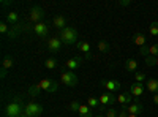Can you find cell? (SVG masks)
Here are the masks:
<instances>
[{
  "mask_svg": "<svg viewBox=\"0 0 158 117\" xmlns=\"http://www.w3.org/2000/svg\"><path fill=\"white\" fill-rule=\"evenodd\" d=\"M57 89H59V84L56 81L41 79L38 84H33V86L29 87V95L36 97V95H40V92H43V90H46V92H49V94H54V92H57Z\"/></svg>",
  "mask_w": 158,
  "mask_h": 117,
  "instance_id": "cell-1",
  "label": "cell"
},
{
  "mask_svg": "<svg viewBox=\"0 0 158 117\" xmlns=\"http://www.w3.org/2000/svg\"><path fill=\"white\" fill-rule=\"evenodd\" d=\"M24 109H25V105L22 103V98L15 97L5 106V115L6 117H19V115L24 114Z\"/></svg>",
  "mask_w": 158,
  "mask_h": 117,
  "instance_id": "cell-2",
  "label": "cell"
},
{
  "mask_svg": "<svg viewBox=\"0 0 158 117\" xmlns=\"http://www.w3.org/2000/svg\"><path fill=\"white\" fill-rule=\"evenodd\" d=\"M60 40H62L63 44H68V46L77 43V41H79V40H77V30H76L74 27H65V29L60 32Z\"/></svg>",
  "mask_w": 158,
  "mask_h": 117,
  "instance_id": "cell-3",
  "label": "cell"
},
{
  "mask_svg": "<svg viewBox=\"0 0 158 117\" xmlns=\"http://www.w3.org/2000/svg\"><path fill=\"white\" fill-rule=\"evenodd\" d=\"M24 114L27 117H40L43 114V106L38 105V103H35V101H29V103H25Z\"/></svg>",
  "mask_w": 158,
  "mask_h": 117,
  "instance_id": "cell-4",
  "label": "cell"
},
{
  "mask_svg": "<svg viewBox=\"0 0 158 117\" xmlns=\"http://www.w3.org/2000/svg\"><path fill=\"white\" fill-rule=\"evenodd\" d=\"M60 82L63 86H67V87H74L77 84V76H76L74 71L67 70V71L60 73Z\"/></svg>",
  "mask_w": 158,
  "mask_h": 117,
  "instance_id": "cell-5",
  "label": "cell"
},
{
  "mask_svg": "<svg viewBox=\"0 0 158 117\" xmlns=\"http://www.w3.org/2000/svg\"><path fill=\"white\" fill-rule=\"evenodd\" d=\"M101 86H103V89H106L111 94H114V92L122 89L120 81H117V79H101Z\"/></svg>",
  "mask_w": 158,
  "mask_h": 117,
  "instance_id": "cell-6",
  "label": "cell"
},
{
  "mask_svg": "<svg viewBox=\"0 0 158 117\" xmlns=\"http://www.w3.org/2000/svg\"><path fill=\"white\" fill-rule=\"evenodd\" d=\"M43 18H44V11H43L41 6H33V8L30 10V16H29L30 22H33V24H40Z\"/></svg>",
  "mask_w": 158,
  "mask_h": 117,
  "instance_id": "cell-7",
  "label": "cell"
},
{
  "mask_svg": "<svg viewBox=\"0 0 158 117\" xmlns=\"http://www.w3.org/2000/svg\"><path fill=\"white\" fill-rule=\"evenodd\" d=\"M100 100V105L101 106H112L114 103H117V97H114V94H111V92H104V94H101V97L98 98Z\"/></svg>",
  "mask_w": 158,
  "mask_h": 117,
  "instance_id": "cell-8",
  "label": "cell"
},
{
  "mask_svg": "<svg viewBox=\"0 0 158 117\" xmlns=\"http://www.w3.org/2000/svg\"><path fill=\"white\" fill-rule=\"evenodd\" d=\"M146 90V86L141 84V82H133L130 87H128V94L133 95V97H141Z\"/></svg>",
  "mask_w": 158,
  "mask_h": 117,
  "instance_id": "cell-9",
  "label": "cell"
},
{
  "mask_svg": "<svg viewBox=\"0 0 158 117\" xmlns=\"http://www.w3.org/2000/svg\"><path fill=\"white\" fill-rule=\"evenodd\" d=\"M139 54L144 56V57H149V56H152V57H158V43H155V44H152V46H149V48H147V46L141 48Z\"/></svg>",
  "mask_w": 158,
  "mask_h": 117,
  "instance_id": "cell-10",
  "label": "cell"
},
{
  "mask_svg": "<svg viewBox=\"0 0 158 117\" xmlns=\"http://www.w3.org/2000/svg\"><path fill=\"white\" fill-rule=\"evenodd\" d=\"M60 46H62L60 36H52V38H49V40H48V49L51 51V52H59Z\"/></svg>",
  "mask_w": 158,
  "mask_h": 117,
  "instance_id": "cell-11",
  "label": "cell"
},
{
  "mask_svg": "<svg viewBox=\"0 0 158 117\" xmlns=\"http://www.w3.org/2000/svg\"><path fill=\"white\" fill-rule=\"evenodd\" d=\"M81 63H82L81 57H73V59H68L67 62H65V67H67V70H70V71H74V70H77L79 67H81Z\"/></svg>",
  "mask_w": 158,
  "mask_h": 117,
  "instance_id": "cell-12",
  "label": "cell"
},
{
  "mask_svg": "<svg viewBox=\"0 0 158 117\" xmlns=\"http://www.w3.org/2000/svg\"><path fill=\"white\" fill-rule=\"evenodd\" d=\"M33 32H35L38 36L44 38V36H48L49 27H48V24H44V22H40V24H35V25H33Z\"/></svg>",
  "mask_w": 158,
  "mask_h": 117,
  "instance_id": "cell-13",
  "label": "cell"
},
{
  "mask_svg": "<svg viewBox=\"0 0 158 117\" xmlns=\"http://www.w3.org/2000/svg\"><path fill=\"white\" fill-rule=\"evenodd\" d=\"M76 48H77V51H81V52L85 54V59H90V57H92V56H90V43H89V41L79 40V41L76 43Z\"/></svg>",
  "mask_w": 158,
  "mask_h": 117,
  "instance_id": "cell-14",
  "label": "cell"
},
{
  "mask_svg": "<svg viewBox=\"0 0 158 117\" xmlns=\"http://www.w3.org/2000/svg\"><path fill=\"white\" fill-rule=\"evenodd\" d=\"M146 35H144L142 32H136L133 36H131V43L133 44H136V46H139V48H144L146 46Z\"/></svg>",
  "mask_w": 158,
  "mask_h": 117,
  "instance_id": "cell-15",
  "label": "cell"
},
{
  "mask_svg": "<svg viewBox=\"0 0 158 117\" xmlns=\"http://www.w3.org/2000/svg\"><path fill=\"white\" fill-rule=\"evenodd\" d=\"M52 25H54L56 29H59L60 32H62L65 27H68V25H67V19H65V16H62V15L54 16V19H52Z\"/></svg>",
  "mask_w": 158,
  "mask_h": 117,
  "instance_id": "cell-16",
  "label": "cell"
},
{
  "mask_svg": "<svg viewBox=\"0 0 158 117\" xmlns=\"http://www.w3.org/2000/svg\"><path fill=\"white\" fill-rule=\"evenodd\" d=\"M117 103H120L122 108H123V106H128L130 103H133V95H130L128 92L118 94V95H117Z\"/></svg>",
  "mask_w": 158,
  "mask_h": 117,
  "instance_id": "cell-17",
  "label": "cell"
},
{
  "mask_svg": "<svg viewBox=\"0 0 158 117\" xmlns=\"http://www.w3.org/2000/svg\"><path fill=\"white\" fill-rule=\"evenodd\" d=\"M144 86H146V90H149L150 94H153V95L158 94V79L156 77H150V79H147Z\"/></svg>",
  "mask_w": 158,
  "mask_h": 117,
  "instance_id": "cell-18",
  "label": "cell"
},
{
  "mask_svg": "<svg viewBox=\"0 0 158 117\" xmlns=\"http://www.w3.org/2000/svg\"><path fill=\"white\" fill-rule=\"evenodd\" d=\"M127 108V112L128 114H136V115H139L141 112H142V105L139 101H133V103H130L128 106H125Z\"/></svg>",
  "mask_w": 158,
  "mask_h": 117,
  "instance_id": "cell-19",
  "label": "cell"
},
{
  "mask_svg": "<svg viewBox=\"0 0 158 117\" xmlns=\"http://www.w3.org/2000/svg\"><path fill=\"white\" fill-rule=\"evenodd\" d=\"M77 114H79V117H95L94 109H92L89 105H81V108H79Z\"/></svg>",
  "mask_w": 158,
  "mask_h": 117,
  "instance_id": "cell-20",
  "label": "cell"
},
{
  "mask_svg": "<svg viewBox=\"0 0 158 117\" xmlns=\"http://www.w3.org/2000/svg\"><path fill=\"white\" fill-rule=\"evenodd\" d=\"M138 60H135V59H128L127 62H125V70L128 71V73H136L138 71Z\"/></svg>",
  "mask_w": 158,
  "mask_h": 117,
  "instance_id": "cell-21",
  "label": "cell"
},
{
  "mask_svg": "<svg viewBox=\"0 0 158 117\" xmlns=\"http://www.w3.org/2000/svg\"><path fill=\"white\" fill-rule=\"evenodd\" d=\"M6 22L10 24V25H18V22H19V15L16 11H10L8 15H6Z\"/></svg>",
  "mask_w": 158,
  "mask_h": 117,
  "instance_id": "cell-22",
  "label": "cell"
},
{
  "mask_svg": "<svg viewBox=\"0 0 158 117\" xmlns=\"http://www.w3.org/2000/svg\"><path fill=\"white\" fill-rule=\"evenodd\" d=\"M97 48H98V51H100L101 54H108L109 51H111V44L106 40H100L98 44H97Z\"/></svg>",
  "mask_w": 158,
  "mask_h": 117,
  "instance_id": "cell-23",
  "label": "cell"
},
{
  "mask_svg": "<svg viewBox=\"0 0 158 117\" xmlns=\"http://www.w3.org/2000/svg\"><path fill=\"white\" fill-rule=\"evenodd\" d=\"M57 65H59V60H57L56 57H49V59H46V62H44V67H46L48 70L57 68Z\"/></svg>",
  "mask_w": 158,
  "mask_h": 117,
  "instance_id": "cell-24",
  "label": "cell"
},
{
  "mask_svg": "<svg viewBox=\"0 0 158 117\" xmlns=\"http://www.w3.org/2000/svg\"><path fill=\"white\" fill-rule=\"evenodd\" d=\"M85 105H89L92 109H95V108H100V106H101V105H100V100L95 98V97H89L87 101H85Z\"/></svg>",
  "mask_w": 158,
  "mask_h": 117,
  "instance_id": "cell-25",
  "label": "cell"
},
{
  "mask_svg": "<svg viewBox=\"0 0 158 117\" xmlns=\"http://www.w3.org/2000/svg\"><path fill=\"white\" fill-rule=\"evenodd\" d=\"M13 65H15V63H13V59H11V57H8V56L3 57V60H2V68H3V70L8 71L10 68H13Z\"/></svg>",
  "mask_w": 158,
  "mask_h": 117,
  "instance_id": "cell-26",
  "label": "cell"
},
{
  "mask_svg": "<svg viewBox=\"0 0 158 117\" xmlns=\"http://www.w3.org/2000/svg\"><path fill=\"white\" fill-rule=\"evenodd\" d=\"M149 33H150L152 36H158V22H156V21H153V22L149 25Z\"/></svg>",
  "mask_w": 158,
  "mask_h": 117,
  "instance_id": "cell-27",
  "label": "cell"
},
{
  "mask_svg": "<svg viewBox=\"0 0 158 117\" xmlns=\"http://www.w3.org/2000/svg\"><path fill=\"white\" fill-rule=\"evenodd\" d=\"M135 79H136V82H141V84H146V81H147V77H146V74H144L142 71H136V73H135Z\"/></svg>",
  "mask_w": 158,
  "mask_h": 117,
  "instance_id": "cell-28",
  "label": "cell"
},
{
  "mask_svg": "<svg viewBox=\"0 0 158 117\" xmlns=\"http://www.w3.org/2000/svg\"><path fill=\"white\" fill-rule=\"evenodd\" d=\"M10 32H11V25L8 27L6 22H0V33L2 35H10Z\"/></svg>",
  "mask_w": 158,
  "mask_h": 117,
  "instance_id": "cell-29",
  "label": "cell"
},
{
  "mask_svg": "<svg viewBox=\"0 0 158 117\" xmlns=\"http://www.w3.org/2000/svg\"><path fill=\"white\" fill-rule=\"evenodd\" d=\"M81 105H82L81 101L74 100V101H71L70 105H68V109H70V111H74V112H77V111H79V108H81Z\"/></svg>",
  "mask_w": 158,
  "mask_h": 117,
  "instance_id": "cell-30",
  "label": "cell"
},
{
  "mask_svg": "<svg viewBox=\"0 0 158 117\" xmlns=\"http://www.w3.org/2000/svg\"><path fill=\"white\" fill-rule=\"evenodd\" d=\"M146 65L150 68V67H156V57H152V56H149V57H146Z\"/></svg>",
  "mask_w": 158,
  "mask_h": 117,
  "instance_id": "cell-31",
  "label": "cell"
},
{
  "mask_svg": "<svg viewBox=\"0 0 158 117\" xmlns=\"http://www.w3.org/2000/svg\"><path fill=\"white\" fill-rule=\"evenodd\" d=\"M117 114H118V112H117V111H115L112 106H111V108L106 111V117H117Z\"/></svg>",
  "mask_w": 158,
  "mask_h": 117,
  "instance_id": "cell-32",
  "label": "cell"
},
{
  "mask_svg": "<svg viewBox=\"0 0 158 117\" xmlns=\"http://www.w3.org/2000/svg\"><path fill=\"white\" fill-rule=\"evenodd\" d=\"M117 117H128V112H127V108H125V106L122 108V111H118Z\"/></svg>",
  "mask_w": 158,
  "mask_h": 117,
  "instance_id": "cell-33",
  "label": "cell"
},
{
  "mask_svg": "<svg viewBox=\"0 0 158 117\" xmlns=\"http://www.w3.org/2000/svg\"><path fill=\"white\" fill-rule=\"evenodd\" d=\"M131 2H130V0H125V2H118V6H128Z\"/></svg>",
  "mask_w": 158,
  "mask_h": 117,
  "instance_id": "cell-34",
  "label": "cell"
},
{
  "mask_svg": "<svg viewBox=\"0 0 158 117\" xmlns=\"http://www.w3.org/2000/svg\"><path fill=\"white\" fill-rule=\"evenodd\" d=\"M6 73H8V71L2 68V71H0V74H2V76H0V77H2V79H5V77H6Z\"/></svg>",
  "mask_w": 158,
  "mask_h": 117,
  "instance_id": "cell-35",
  "label": "cell"
},
{
  "mask_svg": "<svg viewBox=\"0 0 158 117\" xmlns=\"http://www.w3.org/2000/svg\"><path fill=\"white\" fill-rule=\"evenodd\" d=\"M153 103L158 106V94H155V95H153Z\"/></svg>",
  "mask_w": 158,
  "mask_h": 117,
  "instance_id": "cell-36",
  "label": "cell"
},
{
  "mask_svg": "<svg viewBox=\"0 0 158 117\" xmlns=\"http://www.w3.org/2000/svg\"><path fill=\"white\" fill-rule=\"evenodd\" d=\"M128 117H139V115H136V114H128Z\"/></svg>",
  "mask_w": 158,
  "mask_h": 117,
  "instance_id": "cell-37",
  "label": "cell"
},
{
  "mask_svg": "<svg viewBox=\"0 0 158 117\" xmlns=\"http://www.w3.org/2000/svg\"><path fill=\"white\" fill-rule=\"evenodd\" d=\"M95 117H106V115H103V114H97Z\"/></svg>",
  "mask_w": 158,
  "mask_h": 117,
  "instance_id": "cell-38",
  "label": "cell"
},
{
  "mask_svg": "<svg viewBox=\"0 0 158 117\" xmlns=\"http://www.w3.org/2000/svg\"><path fill=\"white\" fill-rule=\"evenodd\" d=\"M19 117H27V115H25V114H22V115H19Z\"/></svg>",
  "mask_w": 158,
  "mask_h": 117,
  "instance_id": "cell-39",
  "label": "cell"
},
{
  "mask_svg": "<svg viewBox=\"0 0 158 117\" xmlns=\"http://www.w3.org/2000/svg\"><path fill=\"white\" fill-rule=\"evenodd\" d=\"M156 67H158V57H156Z\"/></svg>",
  "mask_w": 158,
  "mask_h": 117,
  "instance_id": "cell-40",
  "label": "cell"
}]
</instances>
